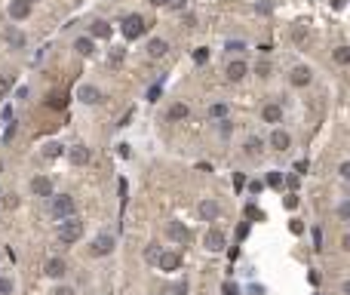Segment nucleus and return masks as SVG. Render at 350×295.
Here are the masks:
<instances>
[{
  "instance_id": "obj_29",
  "label": "nucleus",
  "mask_w": 350,
  "mask_h": 295,
  "mask_svg": "<svg viewBox=\"0 0 350 295\" xmlns=\"http://www.w3.org/2000/svg\"><path fill=\"white\" fill-rule=\"evenodd\" d=\"M264 185H271V188H283V175L279 172H267V181Z\"/></svg>"
},
{
  "instance_id": "obj_7",
  "label": "nucleus",
  "mask_w": 350,
  "mask_h": 295,
  "mask_svg": "<svg viewBox=\"0 0 350 295\" xmlns=\"http://www.w3.org/2000/svg\"><path fill=\"white\" fill-rule=\"evenodd\" d=\"M157 268L166 270V274H172V270L181 268V255H178V252H163V255L157 258Z\"/></svg>"
},
{
  "instance_id": "obj_2",
  "label": "nucleus",
  "mask_w": 350,
  "mask_h": 295,
  "mask_svg": "<svg viewBox=\"0 0 350 295\" xmlns=\"http://www.w3.org/2000/svg\"><path fill=\"white\" fill-rule=\"evenodd\" d=\"M50 212H52V219H58V221H65V219H74V212H77V203H74V197H68V194H62V197H52V203H50Z\"/></svg>"
},
{
  "instance_id": "obj_1",
  "label": "nucleus",
  "mask_w": 350,
  "mask_h": 295,
  "mask_svg": "<svg viewBox=\"0 0 350 295\" xmlns=\"http://www.w3.org/2000/svg\"><path fill=\"white\" fill-rule=\"evenodd\" d=\"M80 237H83V221H80V219H65V221H58V240H62L65 246L77 243Z\"/></svg>"
},
{
  "instance_id": "obj_27",
  "label": "nucleus",
  "mask_w": 350,
  "mask_h": 295,
  "mask_svg": "<svg viewBox=\"0 0 350 295\" xmlns=\"http://www.w3.org/2000/svg\"><path fill=\"white\" fill-rule=\"evenodd\" d=\"M261 148H264V142H261V139H249V142H246V154H249V157H255V154H261Z\"/></svg>"
},
{
  "instance_id": "obj_15",
  "label": "nucleus",
  "mask_w": 350,
  "mask_h": 295,
  "mask_svg": "<svg viewBox=\"0 0 350 295\" xmlns=\"http://www.w3.org/2000/svg\"><path fill=\"white\" fill-rule=\"evenodd\" d=\"M65 270H68V265L62 262V258H50V262H46V277L58 280V277H65Z\"/></svg>"
},
{
  "instance_id": "obj_19",
  "label": "nucleus",
  "mask_w": 350,
  "mask_h": 295,
  "mask_svg": "<svg viewBox=\"0 0 350 295\" xmlns=\"http://www.w3.org/2000/svg\"><path fill=\"white\" fill-rule=\"evenodd\" d=\"M89 34H92V37H99V40H108L111 37V25H108V22H92V28H89Z\"/></svg>"
},
{
  "instance_id": "obj_14",
  "label": "nucleus",
  "mask_w": 350,
  "mask_h": 295,
  "mask_svg": "<svg viewBox=\"0 0 350 295\" xmlns=\"http://www.w3.org/2000/svg\"><path fill=\"white\" fill-rule=\"evenodd\" d=\"M166 52H169V43H166V40L154 37V40L148 43V55H150V59H163V55H166Z\"/></svg>"
},
{
  "instance_id": "obj_47",
  "label": "nucleus",
  "mask_w": 350,
  "mask_h": 295,
  "mask_svg": "<svg viewBox=\"0 0 350 295\" xmlns=\"http://www.w3.org/2000/svg\"><path fill=\"white\" fill-rule=\"evenodd\" d=\"M184 3L188 0H166V6H172V9H184Z\"/></svg>"
},
{
  "instance_id": "obj_53",
  "label": "nucleus",
  "mask_w": 350,
  "mask_h": 295,
  "mask_svg": "<svg viewBox=\"0 0 350 295\" xmlns=\"http://www.w3.org/2000/svg\"><path fill=\"white\" fill-rule=\"evenodd\" d=\"M150 3H154V6H166V0H150Z\"/></svg>"
},
{
  "instance_id": "obj_12",
  "label": "nucleus",
  "mask_w": 350,
  "mask_h": 295,
  "mask_svg": "<svg viewBox=\"0 0 350 295\" xmlns=\"http://www.w3.org/2000/svg\"><path fill=\"white\" fill-rule=\"evenodd\" d=\"M218 215H221V206L215 200H203L200 203V219L203 221H218Z\"/></svg>"
},
{
  "instance_id": "obj_24",
  "label": "nucleus",
  "mask_w": 350,
  "mask_h": 295,
  "mask_svg": "<svg viewBox=\"0 0 350 295\" xmlns=\"http://www.w3.org/2000/svg\"><path fill=\"white\" fill-rule=\"evenodd\" d=\"M163 255V249L157 246V243H150L148 249H145V262H150V265H157V258Z\"/></svg>"
},
{
  "instance_id": "obj_23",
  "label": "nucleus",
  "mask_w": 350,
  "mask_h": 295,
  "mask_svg": "<svg viewBox=\"0 0 350 295\" xmlns=\"http://www.w3.org/2000/svg\"><path fill=\"white\" fill-rule=\"evenodd\" d=\"M332 59H335L338 65H350V47H338V49L332 52Z\"/></svg>"
},
{
  "instance_id": "obj_35",
  "label": "nucleus",
  "mask_w": 350,
  "mask_h": 295,
  "mask_svg": "<svg viewBox=\"0 0 350 295\" xmlns=\"http://www.w3.org/2000/svg\"><path fill=\"white\" fill-rule=\"evenodd\" d=\"M289 231H292V234H304V221L292 219V221H289Z\"/></svg>"
},
{
  "instance_id": "obj_31",
  "label": "nucleus",
  "mask_w": 350,
  "mask_h": 295,
  "mask_svg": "<svg viewBox=\"0 0 350 295\" xmlns=\"http://www.w3.org/2000/svg\"><path fill=\"white\" fill-rule=\"evenodd\" d=\"M169 295H188V283H184V280H181V283H175V286L169 289Z\"/></svg>"
},
{
  "instance_id": "obj_34",
  "label": "nucleus",
  "mask_w": 350,
  "mask_h": 295,
  "mask_svg": "<svg viewBox=\"0 0 350 295\" xmlns=\"http://www.w3.org/2000/svg\"><path fill=\"white\" fill-rule=\"evenodd\" d=\"M338 215H341L344 221H350V200H344L341 206H338Z\"/></svg>"
},
{
  "instance_id": "obj_9",
  "label": "nucleus",
  "mask_w": 350,
  "mask_h": 295,
  "mask_svg": "<svg viewBox=\"0 0 350 295\" xmlns=\"http://www.w3.org/2000/svg\"><path fill=\"white\" fill-rule=\"evenodd\" d=\"M31 191H34L37 197H52V178L34 175V178H31Z\"/></svg>"
},
{
  "instance_id": "obj_28",
  "label": "nucleus",
  "mask_w": 350,
  "mask_h": 295,
  "mask_svg": "<svg viewBox=\"0 0 350 295\" xmlns=\"http://www.w3.org/2000/svg\"><path fill=\"white\" fill-rule=\"evenodd\" d=\"M13 289H16V283H13V280H9V277H0V295H9Z\"/></svg>"
},
{
  "instance_id": "obj_25",
  "label": "nucleus",
  "mask_w": 350,
  "mask_h": 295,
  "mask_svg": "<svg viewBox=\"0 0 350 295\" xmlns=\"http://www.w3.org/2000/svg\"><path fill=\"white\" fill-rule=\"evenodd\" d=\"M6 40L13 43V47H25V34L16 31V28H9V31H6Z\"/></svg>"
},
{
  "instance_id": "obj_39",
  "label": "nucleus",
  "mask_w": 350,
  "mask_h": 295,
  "mask_svg": "<svg viewBox=\"0 0 350 295\" xmlns=\"http://www.w3.org/2000/svg\"><path fill=\"white\" fill-rule=\"evenodd\" d=\"M313 249H323V231L313 228Z\"/></svg>"
},
{
  "instance_id": "obj_38",
  "label": "nucleus",
  "mask_w": 350,
  "mask_h": 295,
  "mask_svg": "<svg viewBox=\"0 0 350 295\" xmlns=\"http://www.w3.org/2000/svg\"><path fill=\"white\" fill-rule=\"evenodd\" d=\"M227 49H230V52H243L246 47H243V40H227Z\"/></svg>"
},
{
  "instance_id": "obj_32",
  "label": "nucleus",
  "mask_w": 350,
  "mask_h": 295,
  "mask_svg": "<svg viewBox=\"0 0 350 295\" xmlns=\"http://www.w3.org/2000/svg\"><path fill=\"white\" fill-rule=\"evenodd\" d=\"M206 59H209V49H206V47H200V49L194 52V62H197V65H203Z\"/></svg>"
},
{
  "instance_id": "obj_21",
  "label": "nucleus",
  "mask_w": 350,
  "mask_h": 295,
  "mask_svg": "<svg viewBox=\"0 0 350 295\" xmlns=\"http://www.w3.org/2000/svg\"><path fill=\"white\" fill-rule=\"evenodd\" d=\"M74 49L80 55H92V52H96V43H92V37H77L74 40Z\"/></svg>"
},
{
  "instance_id": "obj_51",
  "label": "nucleus",
  "mask_w": 350,
  "mask_h": 295,
  "mask_svg": "<svg viewBox=\"0 0 350 295\" xmlns=\"http://www.w3.org/2000/svg\"><path fill=\"white\" fill-rule=\"evenodd\" d=\"M344 3H347V0H332V6H335V9H341Z\"/></svg>"
},
{
  "instance_id": "obj_4",
  "label": "nucleus",
  "mask_w": 350,
  "mask_h": 295,
  "mask_svg": "<svg viewBox=\"0 0 350 295\" xmlns=\"http://www.w3.org/2000/svg\"><path fill=\"white\" fill-rule=\"evenodd\" d=\"M89 252L96 255V258H101V255H111V252H114V234H99L96 240H92Z\"/></svg>"
},
{
  "instance_id": "obj_11",
  "label": "nucleus",
  "mask_w": 350,
  "mask_h": 295,
  "mask_svg": "<svg viewBox=\"0 0 350 295\" xmlns=\"http://www.w3.org/2000/svg\"><path fill=\"white\" fill-rule=\"evenodd\" d=\"M289 80H292V86H307V83L313 80V71H310L307 65H298L295 71H292V77H289Z\"/></svg>"
},
{
  "instance_id": "obj_8",
  "label": "nucleus",
  "mask_w": 350,
  "mask_h": 295,
  "mask_svg": "<svg viewBox=\"0 0 350 295\" xmlns=\"http://www.w3.org/2000/svg\"><path fill=\"white\" fill-rule=\"evenodd\" d=\"M28 16H31V0H9V19L22 22Z\"/></svg>"
},
{
  "instance_id": "obj_44",
  "label": "nucleus",
  "mask_w": 350,
  "mask_h": 295,
  "mask_svg": "<svg viewBox=\"0 0 350 295\" xmlns=\"http://www.w3.org/2000/svg\"><path fill=\"white\" fill-rule=\"evenodd\" d=\"M9 86H13V80H9V77H0V96L9 93Z\"/></svg>"
},
{
  "instance_id": "obj_50",
  "label": "nucleus",
  "mask_w": 350,
  "mask_h": 295,
  "mask_svg": "<svg viewBox=\"0 0 350 295\" xmlns=\"http://www.w3.org/2000/svg\"><path fill=\"white\" fill-rule=\"evenodd\" d=\"M55 295H74V289H68V286H58V289H55Z\"/></svg>"
},
{
  "instance_id": "obj_36",
  "label": "nucleus",
  "mask_w": 350,
  "mask_h": 295,
  "mask_svg": "<svg viewBox=\"0 0 350 295\" xmlns=\"http://www.w3.org/2000/svg\"><path fill=\"white\" fill-rule=\"evenodd\" d=\"M209 114H212V117H225L227 114V105H212V108H209Z\"/></svg>"
},
{
  "instance_id": "obj_41",
  "label": "nucleus",
  "mask_w": 350,
  "mask_h": 295,
  "mask_svg": "<svg viewBox=\"0 0 350 295\" xmlns=\"http://www.w3.org/2000/svg\"><path fill=\"white\" fill-rule=\"evenodd\" d=\"M255 74H258V77H271V65H258V68H255Z\"/></svg>"
},
{
  "instance_id": "obj_30",
  "label": "nucleus",
  "mask_w": 350,
  "mask_h": 295,
  "mask_svg": "<svg viewBox=\"0 0 350 295\" xmlns=\"http://www.w3.org/2000/svg\"><path fill=\"white\" fill-rule=\"evenodd\" d=\"M246 219H252V221H261V219H264V212H261L258 206H246Z\"/></svg>"
},
{
  "instance_id": "obj_17",
  "label": "nucleus",
  "mask_w": 350,
  "mask_h": 295,
  "mask_svg": "<svg viewBox=\"0 0 350 295\" xmlns=\"http://www.w3.org/2000/svg\"><path fill=\"white\" fill-rule=\"evenodd\" d=\"M271 145L276 148V151H289V145H292L289 132H283V129H274V135H271Z\"/></svg>"
},
{
  "instance_id": "obj_20",
  "label": "nucleus",
  "mask_w": 350,
  "mask_h": 295,
  "mask_svg": "<svg viewBox=\"0 0 350 295\" xmlns=\"http://www.w3.org/2000/svg\"><path fill=\"white\" fill-rule=\"evenodd\" d=\"M188 117H191V108L184 105V101H175L169 108V120H188Z\"/></svg>"
},
{
  "instance_id": "obj_33",
  "label": "nucleus",
  "mask_w": 350,
  "mask_h": 295,
  "mask_svg": "<svg viewBox=\"0 0 350 295\" xmlns=\"http://www.w3.org/2000/svg\"><path fill=\"white\" fill-rule=\"evenodd\" d=\"M160 93H163V86H160V83H154V86L148 89V101H157V98H160Z\"/></svg>"
},
{
  "instance_id": "obj_43",
  "label": "nucleus",
  "mask_w": 350,
  "mask_h": 295,
  "mask_svg": "<svg viewBox=\"0 0 350 295\" xmlns=\"http://www.w3.org/2000/svg\"><path fill=\"white\" fill-rule=\"evenodd\" d=\"M283 203H286V209H295V206H298V194H289Z\"/></svg>"
},
{
  "instance_id": "obj_5",
  "label": "nucleus",
  "mask_w": 350,
  "mask_h": 295,
  "mask_svg": "<svg viewBox=\"0 0 350 295\" xmlns=\"http://www.w3.org/2000/svg\"><path fill=\"white\" fill-rule=\"evenodd\" d=\"M225 243H227V237H225V231H218V228H209L206 237H203V246L209 249V252H221Z\"/></svg>"
},
{
  "instance_id": "obj_26",
  "label": "nucleus",
  "mask_w": 350,
  "mask_h": 295,
  "mask_svg": "<svg viewBox=\"0 0 350 295\" xmlns=\"http://www.w3.org/2000/svg\"><path fill=\"white\" fill-rule=\"evenodd\" d=\"M58 154H62V145H58V142H50V145L43 148V157H46V160H55Z\"/></svg>"
},
{
  "instance_id": "obj_16",
  "label": "nucleus",
  "mask_w": 350,
  "mask_h": 295,
  "mask_svg": "<svg viewBox=\"0 0 350 295\" xmlns=\"http://www.w3.org/2000/svg\"><path fill=\"white\" fill-rule=\"evenodd\" d=\"M243 77H246V62H230L227 65V80H233V83H237V80H243Z\"/></svg>"
},
{
  "instance_id": "obj_54",
  "label": "nucleus",
  "mask_w": 350,
  "mask_h": 295,
  "mask_svg": "<svg viewBox=\"0 0 350 295\" xmlns=\"http://www.w3.org/2000/svg\"><path fill=\"white\" fill-rule=\"evenodd\" d=\"M341 289H344V295H350V280L344 283V286H341Z\"/></svg>"
},
{
  "instance_id": "obj_3",
  "label": "nucleus",
  "mask_w": 350,
  "mask_h": 295,
  "mask_svg": "<svg viewBox=\"0 0 350 295\" xmlns=\"http://www.w3.org/2000/svg\"><path fill=\"white\" fill-rule=\"evenodd\" d=\"M145 31H148V25H145V19L138 16V13H132V16L123 19V37H126V40H138Z\"/></svg>"
},
{
  "instance_id": "obj_37",
  "label": "nucleus",
  "mask_w": 350,
  "mask_h": 295,
  "mask_svg": "<svg viewBox=\"0 0 350 295\" xmlns=\"http://www.w3.org/2000/svg\"><path fill=\"white\" fill-rule=\"evenodd\" d=\"M258 13L271 16V13H274V3H271V0H261V3H258Z\"/></svg>"
},
{
  "instance_id": "obj_45",
  "label": "nucleus",
  "mask_w": 350,
  "mask_h": 295,
  "mask_svg": "<svg viewBox=\"0 0 350 295\" xmlns=\"http://www.w3.org/2000/svg\"><path fill=\"white\" fill-rule=\"evenodd\" d=\"M123 62V49H114L111 52V65H120Z\"/></svg>"
},
{
  "instance_id": "obj_22",
  "label": "nucleus",
  "mask_w": 350,
  "mask_h": 295,
  "mask_svg": "<svg viewBox=\"0 0 350 295\" xmlns=\"http://www.w3.org/2000/svg\"><path fill=\"white\" fill-rule=\"evenodd\" d=\"M65 105H68V96H65V93H52V96H46V108L62 111Z\"/></svg>"
},
{
  "instance_id": "obj_6",
  "label": "nucleus",
  "mask_w": 350,
  "mask_h": 295,
  "mask_svg": "<svg viewBox=\"0 0 350 295\" xmlns=\"http://www.w3.org/2000/svg\"><path fill=\"white\" fill-rule=\"evenodd\" d=\"M166 234H169V240H175V243H191V231L184 228L181 221H169L166 224Z\"/></svg>"
},
{
  "instance_id": "obj_42",
  "label": "nucleus",
  "mask_w": 350,
  "mask_h": 295,
  "mask_svg": "<svg viewBox=\"0 0 350 295\" xmlns=\"http://www.w3.org/2000/svg\"><path fill=\"white\" fill-rule=\"evenodd\" d=\"M237 237H240V240H246V237H249V221H243L240 228H237Z\"/></svg>"
},
{
  "instance_id": "obj_49",
  "label": "nucleus",
  "mask_w": 350,
  "mask_h": 295,
  "mask_svg": "<svg viewBox=\"0 0 350 295\" xmlns=\"http://www.w3.org/2000/svg\"><path fill=\"white\" fill-rule=\"evenodd\" d=\"M338 172H341L344 178H350V160H347V163H341V169H338Z\"/></svg>"
},
{
  "instance_id": "obj_48",
  "label": "nucleus",
  "mask_w": 350,
  "mask_h": 295,
  "mask_svg": "<svg viewBox=\"0 0 350 295\" xmlns=\"http://www.w3.org/2000/svg\"><path fill=\"white\" fill-rule=\"evenodd\" d=\"M221 292H225V295H237V286H233V283H225V286H221Z\"/></svg>"
},
{
  "instance_id": "obj_40",
  "label": "nucleus",
  "mask_w": 350,
  "mask_h": 295,
  "mask_svg": "<svg viewBox=\"0 0 350 295\" xmlns=\"http://www.w3.org/2000/svg\"><path fill=\"white\" fill-rule=\"evenodd\" d=\"M249 191H252V194H261V191H264V181H258V178L249 181Z\"/></svg>"
},
{
  "instance_id": "obj_13",
  "label": "nucleus",
  "mask_w": 350,
  "mask_h": 295,
  "mask_svg": "<svg viewBox=\"0 0 350 295\" xmlns=\"http://www.w3.org/2000/svg\"><path fill=\"white\" fill-rule=\"evenodd\" d=\"M77 98H80V101H86V105H99V101H101V93H99L96 86L83 83V86L77 89Z\"/></svg>"
},
{
  "instance_id": "obj_46",
  "label": "nucleus",
  "mask_w": 350,
  "mask_h": 295,
  "mask_svg": "<svg viewBox=\"0 0 350 295\" xmlns=\"http://www.w3.org/2000/svg\"><path fill=\"white\" fill-rule=\"evenodd\" d=\"M246 185V178H243V172H233V188H243Z\"/></svg>"
},
{
  "instance_id": "obj_52",
  "label": "nucleus",
  "mask_w": 350,
  "mask_h": 295,
  "mask_svg": "<svg viewBox=\"0 0 350 295\" xmlns=\"http://www.w3.org/2000/svg\"><path fill=\"white\" fill-rule=\"evenodd\" d=\"M341 243H344V249H347V252H350V234L344 237V240H341Z\"/></svg>"
},
{
  "instance_id": "obj_10",
  "label": "nucleus",
  "mask_w": 350,
  "mask_h": 295,
  "mask_svg": "<svg viewBox=\"0 0 350 295\" xmlns=\"http://www.w3.org/2000/svg\"><path fill=\"white\" fill-rule=\"evenodd\" d=\"M68 157H71V163H74V166H86V163L92 160V151H89L86 145H74Z\"/></svg>"
},
{
  "instance_id": "obj_18",
  "label": "nucleus",
  "mask_w": 350,
  "mask_h": 295,
  "mask_svg": "<svg viewBox=\"0 0 350 295\" xmlns=\"http://www.w3.org/2000/svg\"><path fill=\"white\" fill-rule=\"evenodd\" d=\"M261 117H264V123H279V120H283V108H279V105H264Z\"/></svg>"
}]
</instances>
